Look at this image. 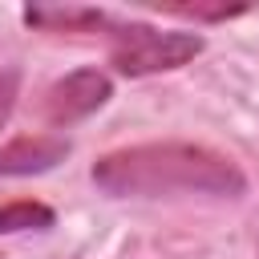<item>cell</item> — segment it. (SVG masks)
I'll use <instances>...</instances> for the list:
<instances>
[{"label": "cell", "mask_w": 259, "mask_h": 259, "mask_svg": "<svg viewBox=\"0 0 259 259\" xmlns=\"http://www.w3.org/2000/svg\"><path fill=\"white\" fill-rule=\"evenodd\" d=\"M0 259H4V255H0Z\"/></svg>", "instance_id": "9c48e42d"}, {"label": "cell", "mask_w": 259, "mask_h": 259, "mask_svg": "<svg viewBox=\"0 0 259 259\" xmlns=\"http://www.w3.org/2000/svg\"><path fill=\"white\" fill-rule=\"evenodd\" d=\"M109 97H113V85H109V77H105L101 69H77V73L61 77V81L49 89L45 113H49L53 125H73V121L97 113Z\"/></svg>", "instance_id": "3957f363"}, {"label": "cell", "mask_w": 259, "mask_h": 259, "mask_svg": "<svg viewBox=\"0 0 259 259\" xmlns=\"http://www.w3.org/2000/svg\"><path fill=\"white\" fill-rule=\"evenodd\" d=\"M93 186L101 194H113V198L174 194V190L227 194V198L247 194L243 170L227 154H219L210 146H194V142H150V146L113 150V154L97 158Z\"/></svg>", "instance_id": "6da1fadb"}, {"label": "cell", "mask_w": 259, "mask_h": 259, "mask_svg": "<svg viewBox=\"0 0 259 259\" xmlns=\"http://www.w3.org/2000/svg\"><path fill=\"white\" fill-rule=\"evenodd\" d=\"M109 28V61L125 77H150L166 69H182L202 53L198 32H174L154 24H105Z\"/></svg>", "instance_id": "7a4b0ae2"}, {"label": "cell", "mask_w": 259, "mask_h": 259, "mask_svg": "<svg viewBox=\"0 0 259 259\" xmlns=\"http://www.w3.org/2000/svg\"><path fill=\"white\" fill-rule=\"evenodd\" d=\"M57 223L53 206L32 202V198H16L0 206V235H16V231H49Z\"/></svg>", "instance_id": "8992f818"}, {"label": "cell", "mask_w": 259, "mask_h": 259, "mask_svg": "<svg viewBox=\"0 0 259 259\" xmlns=\"http://www.w3.org/2000/svg\"><path fill=\"white\" fill-rule=\"evenodd\" d=\"M24 24L57 28V32H81V28H105L109 16L101 8H24Z\"/></svg>", "instance_id": "5b68a950"}, {"label": "cell", "mask_w": 259, "mask_h": 259, "mask_svg": "<svg viewBox=\"0 0 259 259\" xmlns=\"http://www.w3.org/2000/svg\"><path fill=\"white\" fill-rule=\"evenodd\" d=\"M174 12H182V16H194V20H227V16H239V12H247V4H219V8H198V4H174Z\"/></svg>", "instance_id": "52a82bcc"}, {"label": "cell", "mask_w": 259, "mask_h": 259, "mask_svg": "<svg viewBox=\"0 0 259 259\" xmlns=\"http://www.w3.org/2000/svg\"><path fill=\"white\" fill-rule=\"evenodd\" d=\"M16 93H20V73L16 69H0V125L8 121V113L16 105Z\"/></svg>", "instance_id": "ba28073f"}, {"label": "cell", "mask_w": 259, "mask_h": 259, "mask_svg": "<svg viewBox=\"0 0 259 259\" xmlns=\"http://www.w3.org/2000/svg\"><path fill=\"white\" fill-rule=\"evenodd\" d=\"M69 142L57 134H36V138H16L0 150V178L12 174H45L57 162H65Z\"/></svg>", "instance_id": "277c9868"}]
</instances>
